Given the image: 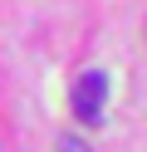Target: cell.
<instances>
[{
  "instance_id": "7a4b0ae2",
  "label": "cell",
  "mask_w": 147,
  "mask_h": 152,
  "mask_svg": "<svg viewBox=\"0 0 147 152\" xmlns=\"http://www.w3.org/2000/svg\"><path fill=\"white\" fill-rule=\"evenodd\" d=\"M59 152H93V147H88L83 137H64V142H59Z\"/></svg>"
},
{
  "instance_id": "6da1fadb",
  "label": "cell",
  "mask_w": 147,
  "mask_h": 152,
  "mask_svg": "<svg viewBox=\"0 0 147 152\" xmlns=\"http://www.w3.org/2000/svg\"><path fill=\"white\" fill-rule=\"evenodd\" d=\"M103 98H108V79L98 69H88L83 79L74 83V113H78V123H98L103 118Z\"/></svg>"
}]
</instances>
